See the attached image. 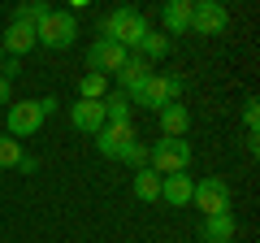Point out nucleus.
<instances>
[{"label": "nucleus", "instance_id": "f257e3e1", "mask_svg": "<svg viewBox=\"0 0 260 243\" xmlns=\"http://www.w3.org/2000/svg\"><path fill=\"white\" fill-rule=\"evenodd\" d=\"M148 31L152 26H148V18H143L139 9H113L109 18H104V39H113V44L126 48V52H135Z\"/></svg>", "mask_w": 260, "mask_h": 243}, {"label": "nucleus", "instance_id": "f03ea898", "mask_svg": "<svg viewBox=\"0 0 260 243\" xmlns=\"http://www.w3.org/2000/svg\"><path fill=\"white\" fill-rule=\"evenodd\" d=\"M178 96H182V78H174V74H148L135 92H130V104H143V109L160 113L165 104H174Z\"/></svg>", "mask_w": 260, "mask_h": 243}, {"label": "nucleus", "instance_id": "7ed1b4c3", "mask_svg": "<svg viewBox=\"0 0 260 243\" xmlns=\"http://www.w3.org/2000/svg\"><path fill=\"white\" fill-rule=\"evenodd\" d=\"M74 39H78V18L70 9H48V18L35 26V44H44V48H74Z\"/></svg>", "mask_w": 260, "mask_h": 243}, {"label": "nucleus", "instance_id": "20e7f679", "mask_svg": "<svg viewBox=\"0 0 260 243\" xmlns=\"http://www.w3.org/2000/svg\"><path fill=\"white\" fill-rule=\"evenodd\" d=\"M186 165H191V143H186V139H156L148 148V169L160 174V178L182 174Z\"/></svg>", "mask_w": 260, "mask_h": 243}, {"label": "nucleus", "instance_id": "39448f33", "mask_svg": "<svg viewBox=\"0 0 260 243\" xmlns=\"http://www.w3.org/2000/svg\"><path fill=\"white\" fill-rule=\"evenodd\" d=\"M191 204H200L204 217L230 213V183H225V178H200L191 187Z\"/></svg>", "mask_w": 260, "mask_h": 243}, {"label": "nucleus", "instance_id": "423d86ee", "mask_svg": "<svg viewBox=\"0 0 260 243\" xmlns=\"http://www.w3.org/2000/svg\"><path fill=\"white\" fill-rule=\"evenodd\" d=\"M5 126H9V139H30V135L44 126V113H39V104L35 100H18V104H9V113H5Z\"/></svg>", "mask_w": 260, "mask_h": 243}, {"label": "nucleus", "instance_id": "0eeeda50", "mask_svg": "<svg viewBox=\"0 0 260 243\" xmlns=\"http://www.w3.org/2000/svg\"><path fill=\"white\" fill-rule=\"evenodd\" d=\"M225 26H230V9L225 5L195 0V9H191V31L195 35H225Z\"/></svg>", "mask_w": 260, "mask_h": 243}, {"label": "nucleus", "instance_id": "6e6552de", "mask_svg": "<svg viewBox=\"0 0 260 243\" xmlns=\"http://www.w3.org/2000/svg\"><path fill=\"white\" fill-rule=\"evenodd\" d=\"M135 139H139V135H135L130 122H104V131L95 135V152L109 157V161H121V152H126Z\"/></svg>", "mask_w": 260, "mask_h": 243}, {"label": "nucleus", "instance_id": "1a4fd4ad", "mask_svg": "<svg viewBox=\"0 0 260 243\" xmlns=\"http://www.w3.org/2000/svg\"><path fill=\"white\" fill-rule=\"evenodd\" d=\"M126 48H117V44H113V39H95V44L91 48H87V66H91V74H104V78H109V74H117V70L121 66H126Z\"/></svg>", "mask_w": 260, "mask_h": 243}, {"label": "nucleus", "instance_id": "9d476101", "mask_svg": "<svg viewBox=\"0 0 260 243\" xmlns=\"http://www.w3.org/2000/svg\"><path fill=\"white\" fill-rule=\"evenodd\" d=\"M156 122H160V139H186V131H191V109L174 100V104H165L156 113Z\"/></svg>", "mask_w": 260, "mask_h": 243}, {"label": "nucleus", "instance_id": "9b49d317", "mask_svg": "<svg viewBox=\"0 0 260 243\" xmlns=\"http://www.w3.org/2000/svg\"><path fill=\"white\" fill-rule=\"evenodd\" d=\"M70 122H74V131H83V135H100L104 131V104L100 100H78L74 109H70Z\"/></svg>", "mask_w": 260, "mask_h": 243}, {"label": "nucleus", "instance_id": "f8f14e48", "mask_svg": "<svg viewBox=\"0 0 260 243\" xmlns=\"http://www.w3.org/2000/svg\"><path fill=\"white\" fill-rule=\"evenodd\" d=\"M0 48H5V56H26L30 48H39L35 44V26H22V22H9V31L0 35Z\"/></svg>", "mask_w": 260, "mask_h": 243}, {"label": "nucleus", "instance_id": "ddd939ff", "mask_svg": "<svg viewBox=\"0 0 260 243\" xmlns=\"http://www.w3.org/2000/svg\"><path fill=\"white\" fill-rule=\"evenodd\" d=\"M191 9H195V0H169L160 9V22H165L169 35H186L191 31Z\"/></svg>", "mask_w": 260, "mask_h": 243}, {"label": "nucleus", "instance_id": "4468645a", "mask_svg": "<svg viewBox=\"0 0 260 243\" xmlns=\"http://www.w3.org/2000/svg\"><path fill=\"white\" fill-rule=\"evenodd\" d=\"M191 178L186 174H169V178H160V200H165L169 208H186L191 204Z\"/></svg>", "mask_w": 260, "mask_h": 243}, {"label": "nucleus", "instance_id": "2eb2a0df", "mask_svg": "<svg viewBox=\"0 0 260 243\" xmlns=\"http://www.w3.org/2000/svg\"><path fill=\"white\" fill-rule=\"evenodd\" d=\"M148 74H152V66L143 61L139 52H130V56H126V66L117 70V92H126V96H130V92H135V87H139Z\"/></svg>", "mask_w": 260, "mask_h": 243}, {"label": "nucleus", "instance_id": "dca6fc26", "mask_svg": "<svg viewBox=\"0 0 260 243\" xmlns=\"http://www.w3.org/2000/svg\"><path fill=\"white\" fill-rule=\"evenodd\" d=\"M234 234H239V222H234V213L204 217V243H230Z\"/></svg>", "mask_w": 260, "mask_h": 243}, {"label": "nucleus", "instance_id": "f3484780", "mask_svg": "<svg viewBox=\"0 0 260 243\" xmlns=\"http://www.w3.org/2000/svg\"><path fill=\"white\" fill-rule=\"evenodd\" d=\"M169 48H174V39H169V35H156V31H148V35H143V44L135 48V52H139L143 61L152 66V61H160V56H169Z\"/></svg>", "mask_w": 260, "mask_h": 243}, {"label": "nucleus", "instance_id": "a211bd4d", "mask_svg": "<svg viewBox=\"0 0 260 243\" xmlns=\"http://www.w3.org/2000/svg\"><path fill=\"white\" fill-rule=\"evenodd\" d=\"M135 196H139L143 204H156V200H160V174L139 169V174H135Z\"/></svg>", "mask_w": 260, "mask_h": 243}, {"label": "nucleus", "instance_id": "6ab92c4d", "mask_svg": "<svg viewBox=\"0 0 260 243\" xmlns=\"http://www.w3.org/2000/svg\"><path fill=\"white\" fill-rule=\"evenodd\" d=\"M100 104H104V122H130V96L126 92H109Z\"/></svg>", "mask_w": 260, "mask_h": 243}, {"label": "nucleus", "instance_id": "aec40b11", "mask_svg": "<svg viewBox=\"0 0 260 243\" xmlns=\"http://www.w3.org/2000/svg\"><path fill=\"white\" fill-rule=\"evenodd\" d=\"M48 9H52V5H44V0H30V5H18V9H13V22H22V26H39V22L48 18Z\"/></svg>", "mask_w": 260, "mask_h": 243}, {"label": "nucleus", "instance_id": "412c9836", "mask_svg": "<svg viewBox=\"0 0 260 243\" xmlns=\"http://www.w3.org/2000/svg\"><path fill=\"white\" fill-rule=\"evenodd\" d=\"M109 96V78L104 74H83V83H78V100H104Z\"/></svg>", "mask_w": 260, "mask_h": 243}, {"label": "nucleus", "instance_id": "4be33fe9", "mask_svg": "<svg viewBox=\"0 0 260 243\" xmlns=\"http://www.w3.org/2000/svg\"><path fill=\"white\" fill-rule=\"evenodd\" d=\"M22 157H26V152H22V143L0 135V169H18V165H22Z\"/></svg>", "mask_w": 260, "mask_h": 243}, {"label": "nucleus", "instance_id": "5701e85b", "mask_svg": "<svg viewBox=\"0 0 260 243\" xmlns=\"http://www.w3.org/2000/svg\"><path fill=\"white\" fill-rule=\"evenodd\" d=\"M121 161H126V165L135 169V174H139V169H148V148H143V143L135 139V143H130L126 152H121Z\"/></svg>", "mask_w": 260, "mask_h": 243}, {"label": "nucleus", "instance_id": "b1692460", "mask_svg": "<svg viewBox=\"0 0 260 243\" xmlns=\"http://www.w3.org/2000/svg\"><path fill=\"white\" fill-rule=\"evenodd\" d=\"M18 74H22V61H18V56H5V61H0V78H5V83H13Z\"/></svg>", "mask_w": 260, "mask_h": 243}, {"label": "nucleus", "instance_id": "393cba45", "mask_svg": "<svg viewBox=\"0 0 260 243\" xmlns=\"http://www.w3.org/2000/svg\"><path fill=\"white\" fill-rule=\"evenodd\" d=\"M35 104H39V113H44V117H52V113L61 109V100H56V96H39Z\"/></svg>", "mask_w": 260, "mask_h": 243}, {"label": "nucleus", "instance_id": "a878e982", "mask_svg": "<svg viewBox=\"0 0 260 243\" xmlns=\"http://www.w3.org/2000/svg\"><path fill=\"white\" fill-rule=\"evenodd\" d=\"M9 104H13V100H9V83L0 78V109H9Z\"/></svg>", "mask_w": 260, "mask_h": 243}, {"label": "nucleus", "instance_id": "bb28decb", "mask_svg": "<svg viewBox=\"0 0 260 243\" xmlns=\"http://www.w3.org/2000/svg\"><path fill=\"white\" fill-rule=\"evenodd\" d=\"M0 61H5V48H0Z\"/></svg>", "mask_w": 260, "mask_h": 243}]
</instances>
